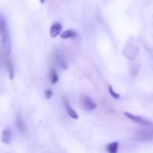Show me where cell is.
I'll return each instance as SVG.
<instances>
[{"label":"cell","instance_id":"cell-1","mask_svg":"<svg viewBox=\"0 0 153 153\" xmlns=\"http://www.w3.org/2000/svg\"><path fill=\"white\" fill-rule=\"evenodd\" d=\"M124 114H125V116H126L128 119H130V120H132V121H134V122H135V123H137V124H139V125H142V126H143L149 127V126H151L152 125V123L150 120H148V119H146V118H143V117H140V116H136V115L131 114V113H129V112H125Z\"/></svg>","mask_w":153,"mask_h":153},{"label":"cell","instance_id":"cell-2","mask_svg":"<svg viewBox=\"0 0 153 153\" xmlns=\"http://www.w3.org/2000/svg\"><path fill=\"white\" fill-rule=\"evenodd\" d=\"M1 36H2V43H3V48H4V53L7 55H10L11 48H12V43H11V39H10L7 30L3 31L1 33Z\"/></svg>","mask_w":153,"mask_h":153},{"label":"cell","instance_id":"cell-3","mask_svg":"<svg viewBox=\"0 0 153 153\" xmlns=\"http://www.w3.org/2000/svg\"><path fill=\"white\" fill-rule=\"evenodd\" d=\"M81 102H82L83 108L87 111H92L97 108L96 103L88 96H82L81 99Z\"/></svg>","mask_w":153,"mask_h":153},{"label":"cell","instance_id":"cell-4","mask_svg":"<svg viewBox=\"0 0 153 153\" xmlns=\"http://www.w3.org/2000/svg\"><path fill=\"white\" fill-rule=\"evenodd\" d=\"M9 55L5 54L3 55V60H4V63L5 65V67L8 71V74H9V76H10V79L13 80V76H14V72H13V65L11 61V59L7 56Z\"/></svg>","mask_w":153,"mask_h":153},{"label":"cell","instance_id":"cell-5","mask_svg":"<svg viewBox=\"0 0 153 153\" xmlns=\"http://www.w3.org/2000/svg\"><path fill=\"white\" fill-rule=\"evenodd\" d=\"M64 104H65V109H66V112L68 114V116L73 118V119H78L79 117H78V114L75 112V110L71 107V105L69 104V101L66 98H64Z\"/></svg>","mask_w":153,"mask_h":153},{"label":"cell","instance_id":"cell-6","mask_svg":"<svg viewBox=\"0 0 153 153\" xmlns=\"http://www.w3.org/2000/svg\"><path fill=\"white\" fill-rule=\"evenodd\" d=\"M138 140L141 141H149V140H152L153 139V131H140L138 132V135L136 137Z\"/></svg>","mask_w":153,"mask_h":153},{"label":"cell","instance_id":"cell-7","mask_svg":"<svg viewBox=\"0 0 153 153\" xmlns=\"http://www.w3.org/2000/svg\"><path fill=\"white\" fill-rule=\"evenodd\" d=\"M62 25L59 23V22H55L52 26H51V28H50V36L52 37V38H56V37H57L60 33H61V31H62Z\"/></svg>","mask_w":153,"mask_h":153},{"label":"cell","instance_id":"cell-8","mask_svg":"<svg viewBox=\"0 0 153 153\" xmlns=\"http://www.w3.org/2000/svg\"><path fill=\"white\" fill-rule=\"evenodd\" d=\"M16 126H17V129L18 131L20 132V134H25L26 132V125H25V122L23 121V119L22 118V117H17L16 118Z\"/></svg>","mask_w":153,"mask_h":153},{"label":"cell","instance_id":"cell-9","mask_svg":"<svg viewBox=\"0 0 153 153\" xmlns=\"http://www.w3.org/2000/svg\"><path fill=\"white\" fill-rule=\"evenodd\" d=\"M56 61L57 65L61 68H63V69H67L68 68V64H67V62L65 61V59L64 58V56L61 54H58V53L56 54Z\"/></svg>","mask_w":153,"mask_h":153},{"label":"cell","instance_id":"cell-10","mask_svg":"<svg viewBox=\"0 0 153 153\" xmlns=\"http://www.w3.org/2000/svg\"><path fill=\"white\" fill-rule=\"evenodd\" d=\"M2 142L4 144H10L12 142V133L9 129H4L2 134Z\"/></svg>","mask_w":153,"mask_h":153},{"label":"cell","instance_id":"cell-11","mask_svg":"<svg viewBox=\"0 0 153 153\" xmlns=\"http://www.w3.org/2000/svg\"><path fill=\"white\" fill-rule=\"evenodd\" d=\"M77 36V33L74 30H66L61 33V39H73Z\"/></svg>","mask_w":153,"mask_h":153},{"label":"cell","instance_id":"cell-12","mask_svg":"<svg viewBox=\"0 0 153 153\" xmlns=\"http://www.w3.org/2000/svg\"><path fill=\"white\" fill-rule=\"evenodd\" d=\"M118 146H119V143L117 142H114V143L108 144L106 147V150L109 153H117L118 151Z\"/></svg>","mask_w":153,"mask_h":153},{"label":"cell","instance_id":"cell-13","mask_svg":"<svg viewBox=\"0 0 153 153\" xmlns=\"http://www.w3.org/2000/svg\"><path fill=\"white\" fill-rule=\"evenodd\" d=\"M49 78H50V82L52 84H56L58 81V74L56 73V71L55 69H51L50 70V74H49Z\"/></svg>","mask_w":153,"mask_h":153},{"label":"cell","instance_id":"cell-14","mask_svg":"<svg viewBox=\"0 0 153 153\" xmlns=\"http://www.w3.org/2000/svg\"><path fill=\"white\" fill-rule=\"evenodd\" d=\"M108 91H109V93H110V96H111L112 98H114L115 100H119V99L121 98L120 94L117 93V91H115V90L113 89V87H112L111 85L108 86Z\"/></svg>","mask_w":153,"mask_h":153},{"label":"cell","instance_id":"cell-15","mask_svg":"<svg viewBox=\"0 0 153 153\" xmlns=\"http://www.w3.org/2000/svg\"><path fill=\"white\" fill-rule=\"evenodd\" d=\"M6 30H7V28H6V22H5L4 18L0 14V34L3 31Z\"/></svg>","mask_w":153,"mask_h":153},{"label":"cell","instance_id":"cell-16","mask_svg":"<svg viewBox=\"0 0 153 153\" xmlns=\"http://www.w3.org/2000/svg\"><path fill=\"white\" fill-rule=\"evenodd\" d=\"M52 95H53V92H52L50 90H47V91H45V96H46L47 99H51Z\"/></svg>","mask_w":153,"mask_h":153},{"label":"cell","instance_id":"cell-17","mask_svg":"<svg viewBox=\"0 0 153 153\" xmlns=\"http://www.w3.org/2000/svg\"><path fill=\"white\" fill-rule=\"evenodd\" d=\"M45 1H46V0H40V3H42V4H43V3H44Z\"/></svg>","mask_w":153,"mask_h":153}]
</instances>
